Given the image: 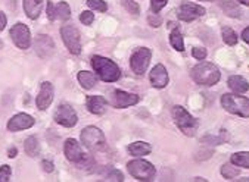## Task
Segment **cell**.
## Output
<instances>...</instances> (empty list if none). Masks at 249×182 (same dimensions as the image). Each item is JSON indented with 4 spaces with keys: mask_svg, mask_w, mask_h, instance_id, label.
Segmentation results:
<instances>
[{
    "mask_svg": "<svg viewBox=\"0 0 249 182\" xmlns=\"http://www.w3.org/2000/svg\"><path fill=\"white\" fill-rule=\"evenodd\" d=\"M53 94H55V90H53V85L49 82V81H44L41 82V88H40V93L37 96V107L40 110H46L49 106L52 105L53 102Z\"/></svg>",
    "mask_w": 249,
    "mask_h": 182,
    "instance_id": "cell-14",
    "label": "cell"
},
{
    "mask_svg": "<svg viewBox=\"0 0 249 182\" xmlns=\"http://www.w3.org/2000/svg\"><path fill=\"white\" fill-rule=\"evenodd\" d=\"M11 167L8 166V165H5V166H2L0 167V181H9L11 179Z\"/></svg>",
    "mask_w": 249,
    "mask_h": 182,
    "instance_id": "cell-36",
    "label": "cell"
},
{
    "mask_svg": "<svg viewBox=\"0 0 249 182\" xmlns=\"http://www.w3.org/2000/svg\"><path fill=\"white\" fill-rule=\"evenodd\" d=\"M149 79H151V84L155 88H165L168 84V72L165 69L164 65L158 63L152 71L151 75H149Z\"/></svg>",
    "mask_w": 249,
    "mask_h": 182,
    "instance_id": "cell-18",
    "label": "cell"
},
{
    "mask_svg": "<svg viewBox=\"0 0 249 182\" xmlns=\"http://www.w3.org/2000/svg\"><path fill=\"white\" fill-rule=\"evenodd\" d=\"M223 9H224V12H226L229 16H233V18L240 16V9H239V6L234 5L233 2H224V3H223Z\"/></svg>",
    "mask_w": 249,
    "mask_h": 182,
    "instance_id": "cell-29",
    "label": "cell"
},
{
    "mask_svg": "<svg viewBox=\"0 0 249 182\" xmlns=\"http://www.w3.org/2000/svg\"><path fill=\"white\" fill-rule=\"evenodd\" d=\"M210 2H213V0H210Z\"/></svg>",
    "mask_w": 249,
    "mask_h": 182,
    "instance_id": "cell-43",
    "label": "cell"
},
{
    "mask_svg": "<svg viewBox=\"0 0 249 182\" xmlns=\"http://www.w3.org/2000/svg\"><path fill=\"white\" fill-rule=\"evenodd\" d=\"M64 153L67 156V159L72 163H77V165H86L89 163V156L84 153L83 147L72 138L67 140L65 141V146H64Z\"/></svg>",
    "mask_w": 249,
    "mask_h": 182,
    "instance_id": "cell-9",
    "label": "cell"
},
{
    "mask_svg": "<svg viewBox=\"0 0 249 182\" xmlns=\"http://www.w3.org/2000/svg\"><path fill=\"white\" fill-rule=\"evenodd\" d=\"M239 3H242V5H245V6H249V0H237Z\"/></svg>",
    "mask_w": 249,
    "mask_h": 182,
    "instance_id": "cell-41",
    "label": "cell"
},
{
    "mask_svg": "<svg viewBox=\"0 0 249 182\" xmlns=\"http://www.w3.org/2000/svg\"><path fill=\"white\" fill-rule=\"evenodd\" d=\"M170 43H171V46H173V47H174L177 52H183V50H184L183 35H181L180 30H178L176 25H173V31H171V34H170Z\"/></svg>",
    "mask_w": 249,
    "mask_h": 182,
    "instance_id": "cell-23",
    "label": "cell"
},
{
    "mask_svg": "<svg viewBox=\"0 0 249 182\" xmlns=\"http://www.w3.org/2000/svg\"><path fill=\"white\" fill-rule=\"evenodd\" d=\"M137 102H139L137 94H131V93L121 91V90H117L112 93V106L117 109H125V107L134 106Z\"/></svg>",
    "mask_w": 249,
    "mask_h": 182,
    "instance_id": "cell-15",
    "label": "cell"
},
{
    "mask_svg": "<svg viewBox=\"0 0 249 182\" xmlns=\"http://www.w3.org/2000/svg\"><path fill=\"white\" fill-rule=\"evenodd\" d=\"M34 125V118L27 115V113H18L15 115L9 122H8V129L11 132H18V131H24L28 129Z\"/></svg>",
    "mask_w": 249,
    "mask_h": 182,
    "instance_id": "cell-17",
    "label": "cell"
},
{
    "mask_svg": "<svg viewBox=\"0 0 249 182\" xmlns=\"http://www.w3.org/2000/svg\"><path fill=\"white\" fill-rule=\"evenodd\" d=\"M15 154H17V150H15V149H12V150L9 152V157H15Z\"/></svg>",
    "mask_w": 249,
    "mask_h": 182,
    "instance_id": "cell-42",
    "label": "cell"
},
{
    "mask_svg": "<svg viewBox=\"0 0 249 182\" xmlns=\"http://www.w3.org/2000/svg\"><path fill=\"white\" fill-rule=\"evenodd\" d=\"M167 3H168V0H151V9L152 12H160Z\"/></svg>",
    "mask_w": 249,
    "mask_h": 182,
    "instance_id": "cell-32",
    "label": "cell"
},
{
    "mask_svg": "<svg viewBox=\"0 0 249 182\" xmlns=\"http://www.w3.org/2000/svg\"><path fill=\"white\" fill-rule=\"evenodd\" d=\"M91 66H93L94 72L97 74V76L105 82H114V81L120 79V76H121V71H120L118 65L104 56H93Z\"/></svg>",
    "mask_w": 249,
    "mask_h": 182,
    "instance_id": "cell-2",
    "label": "cell"
},
{
    "mask_svg": "<svg viewBox=\"0 0 249 182\" xmlns=\"http://www.w3.org/2000/svg\"><path fill=\"white\" fill-rule=\"evenodd\" d=\"M127 169H128L130 175L134 176L139 181H152L155 173H157V170H155L152 163H149L146 160H142V159L131 160L127 165Z\"/></svg>",
    "mask_w": 249,
    "mask_h": 182,
    "instance_id": "cell-6",
    "label": "cell"
},
{
    "mask_svg": "<svg viewBox=\"0 0 249 182\" xmlns=\"http://www.w3.org/2000/svg\"><path fill=\"white\" fill-rule=\"evenodd\" d=\"M87 5L94 9V11H99V12H107L108 6L104 0H87Z\"/></svg>",
    "mask_w": 249,
    "mask_h": 182,
    "instance_id": "cell-31",
    "label": "cell"
},
{
    "mask_svg": "<svg viewBox=\"0 0 249 182\" xmlns=\"http://www.w3.org/2000/svg\"><path fill=\"white\" fill-rule=\"evenodd\" d=\"M229 87L234 91L236 94H243V93H246V91H248L249 84L240 75H231L229 78Z\"/></svg>",
    "mask_w": 249,
    "mask_h": 182,
    "instance_id": "cell-21",
    "label": "cell"
},
{
    "mask_svg": "<svg viewBox=\"0 0 249 182\" xmlns=\"http://www.w3.org/2000/svg\"><path fill=\"white\" fill-rule=\"evenodd\" d=\"M231 163H234L239 167H246L249 169V152H240L234 153L231 156Z\"/></svg>",
    "mask_w": 249,
    "mask_h": 182,
    "instance_id": "cell-26",
    "label": "cell"
},
{
    "mask_svg": "<svg viewBox=\"0 0 249 182\" xmlns=\"http://www.w3.org/2000/svg\"><path fill=\"white\" fill-rule=\"evenodd\" d=\"M24 11L30 19H37L43 11V0H24Z\"/></svg>",
    "mask_w": 249,
    "mask_h": 182,
    "instance_id": "cell-19",
    "label": "cell"
},
{
    "mask_svg": "<svg viewBox=\"0 0 249 182\" xmlns=\"http://www.w3.org/2000/svg\"><path fill=\"white\" fill-rule=\"evenodd\" d=\"M123 6L131 14V15H139L140 14V8H139V5L134 2V0H123Z\"/></svg>",
    "mask_w": 249,
    "mask_h": 182,
    "instance_id": "cell-30",
    "label": "cell"
},
{
    "mask_svg": "<svg viewBox=\"0 0 249 182\" xmlns=\"http://www.w3.org/2000/svg\"><path fill=\"white\" fill-rule=\"evenodd\" d=\"M221 34H223V40H224L226 44L234 46V44L237 43V35H236V32H234L230 27H223Z\"/></svg>",
    "mask_w": 249,
    "mask_h": 182,
    "instance_id": "cell-28",
    "label": "cell"
},
{
    "mask_svg": "<svg viewBox=\"0 0 249 182\" xmlns=\"http://www.w3.org/2000/svg\"><path fill=\"white\" fill-rule=\"evenodd\" d=\"M190 75H192V79L196 84L207 85V87H211V85L217 84L220 81V78H221L220 69L214 63H210V62H202V63L196 65L190 71Z\"/></svg>",
    "mask_w": 249,
    "mask_h": 182,
    "instance_id": "cell-1",
    "label": "cell"
},
{
    "mask_svg": "<svg viewBox=\"0 0 249 182\" xmlns=\"http://www.w3.org/2000/svg\"><path fill=\"white\" fill-rule=\"evenodd\" d=\"M149 22H151V25H152V27H158V25L161 24V18H160V16H154V15H151V16H149Z\"/></svg>",
    "mask_w": 249,
    "mask_h": 182,
    "instance_id": "cell-39",
    "label": "cell"
},
{
    "mask_svg": "<svg viewBox=\"0 0 249 182\" xmlns=\"http://www.w3.org/2000/svg\"><path fill=\"white\" fill-rule=\"evenodd\" d=\"M34 50L40 58H49L55 50V43L49 35L38 34L34 40Z\"/></svg>",
    "mask_w": 249,
    "mask_h": 182,
    "instance_id": "cell-13",
    "label": "cell"
},
{
    "mask_svg": "<svg viewBox=\"0 0 249 182\" xmlns=\"http://www.w3.org/2000/svg\"><path fill=\"white\" fill-rule=\"evenodd\" d=\"M171 116L176 122V125L178 126V129L186 134L187 136L195 135L196 129H197V122L196 119L181 106H174L171 109Z\"/></svg>",
    "mask_w": 249,
    "mask_h": 182,
    "instance_id": "cell-3",
    "label": "cell"
},
{
    "mask_svg": "<svg viewBox=\"0 0 249 182\" xmlns=\"http://www.w3.org/2000/svg\"><path fill=\"white\" fill-rule=\"evenodd\" d=\"M11 38L15 43V46H18V47L22 49V50L28 49L30 46H31L30 28L25 24H22V22H18V24H15L11 28Z\"/></svg>",
    "mask_w": 249,
    "mask_h": 182,
    "instance_id": "cell-10",
    "label": "cell"
},
{
    "mask_svg": "<svg viewBox=\"0 0 249 182\" xmlns=\"http://www.w3.org/2000/svg\"><path fill=\"white\" fill-rule=\"evenodd\" d=\"M6 22H8V18H6V15L0 11V31H3L5 30V27H6Z\"/></svg>",
    "mask_w": 249,
    "mask_h": 182,
    "instance_id": "cell-38",
    "label": "cell"
},
{
    "mask_svg": "<svg viewBox=\"0 0 249 182\" xmlns=\"http://www.w3.org/2000/svg\"><path fill=\"white\" fill-rule=\"evenodd\" d=\"M71 15V9L68 6V3L65 2H59V3H52L49 2L47 5V16L51 21L55 19H61V21H67Z\"/></svg>",
    "mask_w": 249,
    "mask_h": 182,
    "instance_id": "cell-16",
    "label": "cell"
},
{
    "mask_svg": "<svg viewBox=\"0 0 249 182\" xmlns=\"http://www.w3.org/2000/svg\"><path fill=\"white\" fill-rule=\"evenodd\" d=\"M108 102L104 97H99V96H91L87 99V109L89 112L94 113V115H102L105 113Z\"/></svg>",
    "mask_w": 249,
    "mask_h": 182,
    "instance_id": "cell-20",
    "label": "cell"
},
{
    "mask_svg": "<svg viewBox=\"0 0 249 182\" xmlns=\"http://www.w3.org/2000/svg\"><path fill=\"white\" fill-rule=\"evenodd\" d=\"M205 12H207L205 8L201 6V5H195V3H187V2H184V3L178 8L177 15H178V18H180L181 21L190 22V21H193V19H196V18H199V16L205 15Z\"/></svg>",
    "mask_w": 249,
    "mask_h": 182,
    "instance_id": "cell-12",
    "label": "cell"
},
{
    "mask_svg": "<svg viewBox=\"0 0 249 182\" xmlns=\"http://www.w3.org/2000/svg\"><path fill=\"white\" fill-rule=\"evenodd\" d=\"M151 58H152V53H151V50H149V49H146V47L137 49L133 53L131 61H130L133 72L137 74V75H143L146 72L149 63H151Z\"/></svg>",
    "mask_w": 249,
    "mask_h": 182,
    "instance_id": "cell-8",
    "label": "cell"
},
{
    "mask_svg": "<svg viewBox=\"0 0 249 182\" xmlns=\"http://www.w3.org/2000/svg\"><path fill=\"white\" fill-rule=\"evenodd\" d=\"M105 179L107 181H124V176H123V173L121 172H118V170H115V169H112L107 176H105Z\"/></svg>",
    "mask_w": 249,
    "mask_h": 182,
    "instance_id": "cell-35",
    "label": "cell"
},
{
    "mask_svg": "<svg viewBox=\"0 0 249 182\" xmlns=\"http://www.w3.org/2000/svg\"><path fill=\"white\" fill-rule=\"evenodd\" d=\"M151 146L147 143H143V141H136L133 144L128 146V153L131 156H136V157H140V156H146L151 153Z\"/></svg>",
    "mask_w": 249,
    "mask_h": 182,
    "instance_id": "cell-22",
    "label": "cell"
},
{
    "mask_svg": "<svg viewBox=\"0 0 249 182\" xmlns=\"http://www.w3.org/2000/svg\"><path fill=\"white\" fill-rule=\"evenodd\" d=\"M78 82L83 85V88L90 90L96 85V76H94V74H91L89 71H80L78 72Z\"/></svg>",
    "mask_w": 249,
    "mask_h": 182,
    "instance_id": "cell-24",
    "label": "cell"
},
{
    "mask_svg": "<svg viewBox=\"0 0 249 182\" xmlns=\"http://www.w3.org/2000/svg\"><path fill=\"white\" fill-rule=\"evenodd\" d=\"M221 175H223L226 179H233V178H236L237 175H240V169H239L234 163H226V165H223V167H221Z\"/></svg>",
    "mask_w": 249,
    "mask_h": 182,
    "instance_id": "cell-27",
    "label": "cell"
},
{
    "mask_svg": "<svg viewBox=\"0 0 249 182\" xmlns=\"http://www.w3.org/2000/svg\"><path fill=\"white\" fill-rule=\"evenodd\" d=\"M223 107L234 115H239L242 118H249V99L236 96V94H224L221 97Z\"/></svg>",
    "mask_w": 249,
    "mask_h": 182,
    "instance_id": "cell-5",
    "label": "cell"
},
{
    "mask_svg": "<svg viewBox=\"0 0 249 182\" xmlns=\"http://www.w3.org/2000/svg\"><path fill=\"white\" fill-rule=\"evenodd\" d=\"M242 40L246 41L249 44V27H246L243 31H242Z\"/></svg>",
    "mask_w": 249,
    "mask_h": 182,
    "instance_id": "cell-40",
    "label": "cell"
},
{
    "mask_svg": "<svg viewBox=\"0 0 249 182\" xmlns=\"http://www.w3.org/2000/svg\"><path fill=\"white\" fill-rule=\"evenodd\" d=\"M192 55H193V58L197 59V61H204V59L207 58V50L202 49V47H195V49L192 50Z\"/></svg>",
    "mask_w": 249,
    "mask_h": 182,
    "instance_id": "cell-34",
    "label": "cell"
},
{
    "mask_svg": "<svg viewBox=\"0 0 249 182\" xmlns=\"http://www.w3.org/2000/svg\"><path fill=\"white\" fill-rule=\"evenodd\" d=\"M81 143L93 152H101L107 146L104 132L96 126H87L81 132Z\"/></svg>",
    "mask_w": 249,
    "mask_h": 182,
    "instance_id": "cell-4",
    "label": "cell"
},
{
    "mask_svg": "<svg viewBox=\"0 0 249 182\" xmlns=\"http://www.w3.org/2000/svg\"><path fill=\"white\" fill-rule=\"evenodd\" d=\"M53 118H55V121H56L59 125H62V126H65V128H72V126L77 123V121H78L75 110H74L70 105H67V103H65V105H61V106L56 109Z\"/></svg>",
    "mask_w": 249,
    "mask_h": 182,
    "instance_id": "cell-11",
    "label": "cell"
},
{
    "mask_svg": "<svg viewBox=\"0 0 249 182\" xmlns=\"http://www.w3.org/2000/svg\"><path fill=\"white\" fill-rule=\"evenodd\" d=\"M80 21H81L84 25H90V24L94 21V15H93L90 11H84V12L80 15Z\"/></svg>",
    "mask_w": 249,
    "mask_h": 182,
    "instance_id": "cell-33",
    "label": "cell"
},
{
    "mask_svg": "<svg viewBox=\"0 0 249 182\" xmlns=\"http://www.w3.org/2000/svg\"><path fill=\"white\" fill-rule=\"evenodd\" d=\"M24 149H25V153L31 157H36L40 154V144H38L36 136H28V138L25 140Z\"/></svg>",
    "mask_w": 249,
    "mask_h": 182,
    "instance_id": "cell-25",
    "label": "cell"
},
{
    "mask_svg": "<svg viewBox=\"0 0 249 182\" xmlns=\"http://www.w3.org/2000/svg\"><path fill=\"white\" fill-rule=\"evenodd\" d=\"M41 167H43L46 172H52L55 166H53V163H52V162H49V160H43V162H41Z\"/></svg>",
    "mask_w": 249,
    "mask_h": 182,
    "instance_id": "cell-37",
    "label": "cell"
},
{
    "mask_svg": "<svg viewBox=\"0 0 249 182\" xmlns=\"http://www.w3.org/2000/svg\"><path fill=\"white\" fill-rule=\"evenodd\" d=\"M62 41L68 47L72 55H80L81 52V43H80V32L74 25H64L61 28Z\"/></svg>",
    "mask_w": 249,
    "mask_h": 182,
    "instance_id": "cell-7",
    "label": "cell"
}]
</instances>
